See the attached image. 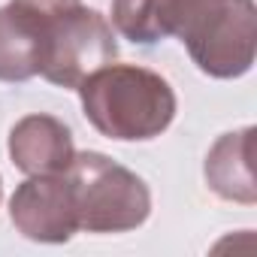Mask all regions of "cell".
I'll return each mask as SVG.
<instances>
[{"label": "cell", "instance_id": "cell-1", "mask_svg": "<svg viewBox=\"0 0 257 257\" xmlns=\"http://www.w3.org/2000/svg\"><path fill=\"white\" fill-rule=\"evenodd\" d=\"M115 31L137 46L179 37L212 79H239L257 55L254 0H112Z\"/></svg>", "mask_w": 257, "mask_h": 257}, {"label": "cell", "instance_id": "cell-2", "mask_svg": "<svg viewBox=\"0 0 257 257\" xmlns=\"http://www.w3.org/2000/svg\"><path fill=\"white\" fill-rule=\"evenodd\" d=\"M76 91L85 118L106 140L146 143L161 137L176 118V91L170 82L137 64H106Z\"/></svg>", "mask_w": 257, "mask_h": 257}, {"label": "cell", "instance_id": "cell-3", "mask_svg": "<svg viewBox=\"0 0 257 257\" xmlns=\"http://www.w3.org/2000/svg\"><path fill=\"white\" fill-rule=\"evenodd\" d=\"M79 230L88 233H127L137 230L152 215V191L149 185L115 164L100 152H76L73 164L64 170Z\"/></svg>", "mask_w": 257, "mask_h": 257}, {"label": "cell", "instance_id": "cell-4", "mask_svg": "<svg viewBox=\"0 0 257 257\" xmlns=\"http://www.w3.org/2000/svg\"><path fill=\"white\" fill-rule=\"evenodd\" d=\"M118 58L112 25L82 4L46 19L40 76L58 88H79L94 70Z\"/></svg>", "mask_w": 257, "mask_h": 257}, {"label": "cell", "instance_id": "cell-5", "mask_svg": "<svg viewBox=\"0 0 257 257\" xmlns=\"http://www.w3.org/2000/svg\"><path fill=\"white\" fill-rule=\"evenodd\" d=\"M10 218L16 230L31 242H67L79 230L67 173L25 179L10 200Z\"/></svg>", "mask_w": 257, "mask_h": 257}, {"label": "cell", "instance_id": "cell-6", "mask_svg": "<svg viewBox=\"0 0 257 257\" xmlns=\"http://www.w3.org/2000/svg\"><path fill=\"white\" fill-rule=\"evenodd\" d=\"M73 134L55 115H25L10 131V158L28 176L64 173L73 164Z\"/></svg>", "mask_w": 257, "mask_h": 257}, {"label": "cell", "instance_id": "cell-7", "mask_svg": "<svg viewBox=\"0 0 257 257\" xmlns=\"http://www.w3.org/2000/svg\"><path fill=\"white\" fill-rule=\"evenodd\" d=\"M46 19L22 4H7L0 10V82H28L40 76Z\"/></svg>", "mask_w": 257, "mask_h": 257}, {"label": "cell", "instance_id": "cell-8", "mask_svg": "<svg viewBox=\"0 0 257 257\" xmlns=\"http://www.w3.org/2000/svg\"><path fill=\"white\" fill-rule=\"evenodd\" d=\"M254 127H242L236 134L218 137V143L206 155V182L209 188L230 203L254 206Z\"/></svg>", "mask_w": 257, "mask_h": 257}, {"label": "cell", "instance_id": "cell-9", "mask_svg": "<svg viewBox=\"0 0 257 257\" xmlns=\"http://www.w3.org/2000/svg\"><path fill=\"white\" fill-rule=\"evenodd\" d=\"M16 4H22V7H28V10H37V13H43V16H55V13H61V10L76 7L79 0H16Z\"/></svg>", "mask_w": 257, "mask_h": 257}, {"label": "cell", "instance_id": "cell-10", "mask_svg": "<svg viewBox=\"0 0 257 257\" xmlns=\"http://www.w3.org/2000/svg\"><path fill=\"white\" fill-rule=\"evenodd\" d=\"M0 200H4V179H0Z\"/></svg>", "mask_w": 257, "mask_h": 257}]
</instances>
